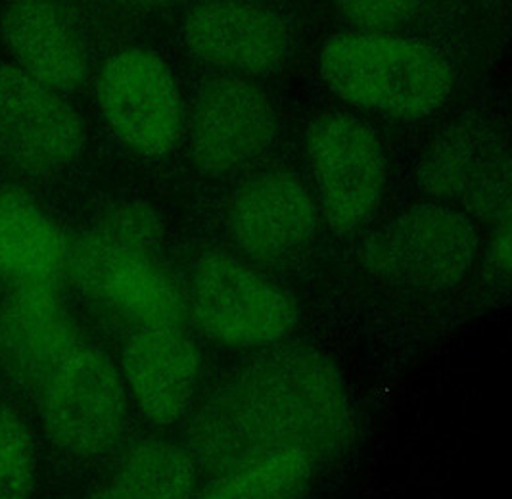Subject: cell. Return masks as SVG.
I'll list each match as a JSON object with an SVG mask.
<instances>
[{
    "label": "cell",
    "instance_id": "cell-1",
    "mask_svg": "<svg viewBox=\"0 0 512 499\" xmlns=\"http://www.w3.org/2000/svg\"><path fill=\"white\" fill-rule=\"evenodd\" d=\"M350 394L340 369L305 344H277L219 382L190 415L183 448L196 467L223 473L269 453L317 463L350 448Z\"/></svg>",
    "mask_w": 512,
    "mask_h": 499
},
{
    "label": "cell",
    "instance_id": "cell-2",
    "mask_svg": "<svg viewBox=\"0 0 512 499\" xmlns=\"http://www.w3.org/2000/svg\"><path fill=\"white\" fill-rule=\"evenodd\" d=\"M326 87L363 110L420 119L440 110L453 89V70L438 50L390 33H340L319 56Z\"/></svg>",
    "mask_w": 512,
    "mask_h": 499
},
{
    "label": "cell",
    "instance_id": "cell-3",
    "mask_svg": "<svg viewBox=\"0 0 512 499\" xmlns=\"http://www.w3.org/2000/svg\"><path fill=\"white\" fill-rule=\"evenodd\" d=\"M146 238L114 215L70 244L68 279L135 331L183 329L185 292L146 250Z\"/></svg>",
    "mask_w": 512,
    "mask_h": 499
},
{
    "label": "cell",
    "instance_id": "cell-4",
    "mask_svg": "<svg viewBox=\"0 0 512 499\" xmlns=\"http://www.w3.org/2000/svg\"><path fill=\"white\" fill-rule=\"evenodd\" d=\"M185 300L196 327L229 348L277 346L298 323L290 296L252 265L221 250L194 263Z\"/></svg>",
    "mask_w": 512,
    "mask_h": 499
},
{
    "label": "cell",
    "instance_id": "cell-5",
    "mask_svg": "<svg viewBox=\"0 0 512 499\" xmlns=\"http://www.w3.org/2000/svg\"><path fill=\"white\" fill-rule=\"evenodd\" d=\"M50 440L77 457L112 452L127 428V388L112 359L79 342L35 396Z\"/></svg>",
    "mask_w": 512,
    "mask_h": 499
},
{
    "label": "cell",
    "instance_id": "cell-6",
    "mask_svg": "<svg viewBox=\"0 0 512 499\" xmlns=\"http://www.w3.org/2000/svg\"><path fill=\"white\" fill-rule=\"evenodd\" d=\"M476 256V235L465 215L422 204L397 215L369 238L363 262L390 285L440 292L459 285Z\"/></svg>",
    "mask_w": 512,
    "mask_h": 499
},
{
    "label": "cell",
    "instance_id": "cell-7",
    "mask_svg": "<svg viewBox=\"0 0 512 499\" xmlns=\"http://www.w3.org/2000/svg\"><path fill=\"white\" fill-rule=\"evenodd\" d=\"M83 123L62 93L0 64V167L22 179H47L73 166Z\"/></svg>",
    "mask_w": 512,
    "mask_h": 499
},
{
    "label": "cell",
    "instance_id": "cell-8",
    "mask_svg": "<svg viewBox=\"0 0 512 499\" xmlns=\"http://www.w3.org/2000/svg\"><path fill=\"white\" fill-rule=\"evenodd\" d=\"M307 156L330 229L336 235L355 231L376 210L388 185L382 144L363 121L332 114L311 123Z\"/></svg>",
    "mask_w": 512,
    "mask_h": 499
},
{
    "label": "cell",
    "instance_id": "cell-9",
    "mask_svg": "<svg viewBox=\"0 0 512 499\" xmlns=\"http://www.w3.org/2000/svg\"><path fill=\"white\" fill-rule=\"evenodd\" d=\"M96 96L110 129L131 150L163 156L183 133V102L162 58L144 48L119 52L102 68Z\"/></svg>",
    "mask_w": 512,
    "mask_h": 499
},
{
    "label": "cell",
    "instance_id": "cell-10",
    "mask_svg": "<svg viewBox=\"0 0 512 499\" xmlns=\"http://www.w3.org/2000/svg\"><path fill=\"white\" fill-rule=\"evenodd\" d=\"M277 118L267 95L242 77L202 85L190 118V154L202 171L219 175L261 156L275 139Z\"/></svg>",
    "mask_w": 512,
    "mask_h": 499
},
{
    "label": "cell",
    "instance_id": "cell-11",
    "mask_svg": "<svg viewBox=\"0 0 512 499\" xmlns=\"http://www.w3.org/2000/svg\"><path fill=\"white\" fill-rule=\"evenodd\" d=\"M183 37L200 60L238 73L275 72L292 50L290 25L279 12L248 2L194 6Z\"/></svg>",
    "mask_w": 512,
    "mask_h": 499
},
{
    "label": "cell",
    "instance_id": "cell-12",
    "mask_svg": "<svg viewBox=\"0 0 512 499\" xmlns=\"http://www.w3.org/2000/svg\"><path fill=\"white\" fill-rule=\"evenodd\" d=\"M229 227L240 252L259 263H284L309 246L317 212L302 181L288 173H265L236 192Z\"/></svg>",
    "mask_w": 512,
    "mask_h": 499
},
{
    "label": "cell",
    "instance_id": "cell-13",
    "mask_svg": "<svg viewBox=\"0 0 512 499\" xmlns=\"http://www.w3.org/2000/svg\"><path fill=\"white\" fill-rule=\"evenodd\" d=\"M81 342L60 292H16L0 300V377L37 396Z\"/></svg>",
    "mask_w": 512,
    "mask_h": 499
},
{
    "label": "cell",
    "instance_id": "cell-14",
    "mask_svg": "<svg viewBox=\"0 0 512 499\" xmlns=\"http://www.w3.org/2000/svg\"><path fill=\"white\" fill-rule=\"evenodd\" d=\"M200 365V350L183 329L135 331L121 354V377L146 419L171 425L192 407Z\"/></svg>",
    "mask_w": 512,
    "mask_h": 499
},
{
    "label": "cell",
    "instance_id": "cell-15",
    "mask_svg": "<svg viewBox=\"0 0 512 499\" xmlns=\"http://www.w3.org/2000/svg\"><path fill=\"white\" fill-rule=\"evenodd\" d=\"M70 242L29 194L0 192V286L4 294L60 292Z\"/></svg>",
    "mask_w": 512,
    "mask_h": 499
},
{
    "label": "cell",
    "instance_id": "cell-16",
    "mask_svg": "<svg viewBox=\"0 0 512 499\" xmlns=\"http://www.w3.org/2000/svg\"><path fill=\"white\" fill-rule=\"evenodd\" d=\"M0 33L16 66L64 93L87 75L85 47L66 12L50 2H10L0 12Z\"/></svg>",
    "mask_w": 512,
    "mask_h": 499
},
{
    "label": "cell",
    "instance_id": "cell-17",
    "mask_svg": "<svg viewBox=\"0 0 512 499\" xmlns=\"http://www.w3.org/2000/svg\"><path fill=\"white\" fill-rule=\"evenodd\" d=\"M196 469L183 444L142 442L121 457L89 499H192Z\"/></svg>",
    "mask_w": 512,
    "mask_h": 499
},
{
    "label": "cell",
    "instance_id": "cell-18",
    "mask_svg": "<svg viewBox=\"0 0 512 499\" xmlns=\"http://www.w3.org/2000/svg\"><path fill=\"white\" fill-rule=\"evenodd\" d=\"M319 463L298 452L269 453L213 475L192 499H303Z\"/></svg>",
    "mask_w": 512,
    "mask_h": 499
},
{
    "label": "cell",
    "instance_id": "cell-19",
    "mask_svg": "<svg viewBox=\"0 0 512 499\" xmlns=\"http://www.w3.org/2000/svg\"><path fill=\"white\" fill-rule=\"evenodd\" d=\"M37 450L22 417L0 402V499H31Z\"/></svg>",
    "mask_w": 512,
    "mask_h": 499
},
{
    "label": "cell",
    "instance_id": "cell-20",
    "mask_svg": "<svg viewBox=\"0 0 512 499\" xmlns=\"http://www.w3.org/2000/svg\"><path fill=\"white\" fill-rule=\"evenodd\" d=\"M344 18L355 25H361L373 33L374 29L396 27L409 22L419 12V2H340L338 4Z\"/></svg>",
    "mask_w": 512,
    "mask_h": 499
}]
</instances>
